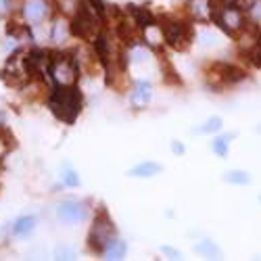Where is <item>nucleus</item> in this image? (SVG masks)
<instances>
[{
	"label": "nucleus",
	"instance_id": "f257e3e1",
	"mask_svg": "<svg viewBox=\"0 0 261 261\" xmlns=\"http://www.w3.org/2000/svg\"><path fill=\"white\" fill-rule=\"evenodd\" d=\"M48 107L59 121L71 125L82 113L84 96L77 86H57L48 98Z\"/></svg>",
	"mask_w": 261,
	"mask_h": 261
},
{
	"label": "nucleus",
	"instance_id": "f03ea898",
	"mask_svg": "<svg viewBox=\"0 0 261 261\" xmlns=\"http://www.w3.org/2000/svg\"><path fill=\"white\" fill-rule=\"evenodd\" d=\"M157 25L163 32V40L165 44L173 50H186L192 40H194V30L190 25V21H182L176 17L163 15L157 19Z\"/></svg>",
	"mask_w": 261,
	"mask_h": 261
},
{
	"label": "nucleus",
	"instance_id": "7ed1b4c3",
	"mask_svg": "<svg viewBox=\"0 0 261 261\" xmlns=\"http://www.w3.org/2000/svg\"><path fill=\"white\" fill-rule=\"evenodd\" d=\"M100 21H102V17L92 9V5L88 3V0H80L77 9H75V15H73V19L69 21L71 36H75V38H80V40L94 42V38L100 34V32H98Z\"/></svg>",
	"mask_w": 261,
	"mask_h": 261
},
{
	"label": "nucleus",
	"instance_id": "20e7f679",
	"mask_svg": "<svg viewBox=\"0 0 261 261\" xmlns=\"http://www.w3.org/2000/svg\"><path fill=\"white\" fill-rule=\"evenodd\" d=\"M48 75L55 86H75L80 77L77 59L71 53H53L48 63Z\"/></svg>",
	"mask_w": 261,
	"mask_h": 261
},
{
	"label": "nucleus",
	"instance_id": "39448f33",
	"mask_svg": "<svg viewBox=\"0 0 261 261\" xmlns=\"http://www.w3.org/2000/svg\"><path fill=\"white\" fill-rule=\"evenodd\" d=\"M117 236V228L111 220V215L107 213V209H98V213L94 215L90 232H88V249L92 253H102L105 247Z\"/></svg>",
	"mask_w": 261,
	"mask_h": 261
},
{
	"label": "nucleus",
	"instance_id": "423d86ee",
	"mask_svg": "<svg viewBox=\"0 0 261 261\" xmlns=\"http://www.w3.org/2000/svg\"><path fill=\"white\" fill-rule=\"evenodd\" d=\"M213 23L217 28H222L224 34L236 38L238 34L245 32V28L249 25V19H247L245 9L238 5V3H228L220 13L213 17Z\"/></svg>",
	"mask_w": 261,
	"mask_h": 261
},
{
	"label": "nucleus",
	"instance_id": "0eeeda50",
	"mask_svg": "<svg viewBox=\"0 0 261 261\" xmlns=\"http://www.w3.org/2000/svg\"><path fill=\"white\" fill-rule=\"evenodd\" d=\"M209 75L215 82V88H226V86H236L245 80H249L247 69L238 67L234 63H213Z\"/></svg>",
	"mask_w": 261,
	"mask_h": 261
},
{
	"label": "nucleus",
	"instance_id": "6e6552de",
	"mask_svg": "<svg viewBox=\"0 0 261 261\" xmlns=\"http://www.w3.org/2000/svg\"><path fill=\"white\" fill-rule=\"evenodd\" d=\"M57 217L63 224L75 226V224H82L88 220V207L77 199H65L57 205Z\"/></svg>",
	"mask_w": 261,
	"mask_h": 261
},
{
	"label": "nucleus",
	"instance_id": "1a4fd4ad",
	"mask_svg": "<svg viewBox=\"0 0 261 261\" xmlns=\"http://www.w3.org/2000/svg\"><path fill=\"white\" fill-rule=\"evenodd\" d=\"M21 13H23V19L28 25H36L50 15V3L48 0H23Z\"/></svg>",
	"mask_w": 261,
	"mask_h": 261
},
{
	"label": "nucleus",
	"instance_id": "9d476101",
	"mask_svg": "<svg viewBox=\"0 0 261 261\" xmlns=\"http://www.w3.org/2000/svg\"><path fill=\"white\" fill-rule=\"evenodd\" d=\"M153 100V86L146 80H138L134 82L132 90H129V105H132L134 111H140V109H146Z\"/></svg>",
	"mask_w": 261,
	"mask_h": 261
},
{
	"label": "nucleus",
	"instance_id": "9b49d317",
	"mask_svg": "<svg viewBox=\"0 0 261 261\" xmlns=\"http://www.w3.org/2000/svg\"><path fill=\"white\" fill-rule=\"evenodd\" d=\"M127 13L132 15V21L136 23V28L140 32H148L150 28H157V17L150 13L146 7H138V5H127Z\"/></svg>",
	"mask_w": 261,
	"mask_h": 261
},
{
	"label": "nucleus",
	"instance_id": "f8f14e48",
	"mask_svg": "<svg viewBox=\"0 0 261 261\" xmlns=\"http://www.w3.org/2000/svg\"><path fill=\"white\" fill-rule=\"evenodd\" d=\"M163 171V165L157 163V161H140L136 163L132 169L127 171L129 178H138V180H144V178H155Z\"/></svg>",
	"mask_w": 261,
	"mask_h": 261
},
{
	"label": "nucleus",
	"instance_id": "ddd939ff",
	"mask_svg": "<svg viewBox=\"0 0 261 261\" xmlns=\"http://www.w3.org/2000/svg\"><path fill=\"white\" fill-rule=\"evenodd\" d=\"M238 136V132H228V134H220L211 140V150L220 157V159H226L230 155V142Z\"/></svg>",
	"mask_w": 261,
	"mask_h": 261
},
{
	"label": "nucleus",
	"instance_id": "4468645a",
	"mask_svg": "<svg viewBox=\"0 0 261 261\" xmlns=\"http://www.w3.org/2000/svg\"><path fill=\"white\" fill-rule=\"evenodd\" d=\"M38 226V217L36 215H23L19 217V220H15L13 224V236H19V238H25L30 236Z\"/></svg>",
	"mask_w": 261,
	"mask_h": 261
},
{
	"label": "nucleus",
	"instance_id": "2eb2a0df",
	"mask_svg": "<svg viewBox=\"0 0 261 261\" xmlns=\"http://www.w3.org/2000/svg\"><path fill=\"white\" fill-rule=\"evenodd\" d=\"M125 253H127V245H125V241H121L119 236H115L113 241L105 247V251H102L100 255H102V259L117 261V259H123V257H125Z\"/></svg>",
	"mask_w": 261,
	"mask_h": 261
},
{
	"label": "nucleus",
	"instance_id": "dca6fc26",
	"mask_svg": "<svg viewBox=\"0 0 261 261\" xmlns=\"http://www.w3.org/2000/svg\"><path fill=\"white\" fill-rule=\"evenodd\" d=\"M71 36V25L67 19H57L53 23V30H50V40L55 44H63L65 40Z\"/></svg>",
	"mask_w": 261,
	"mask_h": 261
},
{
	"label": "nucleus",
	"instance_id": "f3484780",
	"mask_svg": "<svg viewBox=\"0 0 261 261\" xmlns=\"http://www.w3.org/2000/svg\"><path fill=\"white\" fill-rule=\"evenodd\" d=\"M224 127V119L220 115H213L209 117L207 121H203L199 127H192V134H203V136H211V134H217L220 129Z\"/></svg>",
	"mask_w": 261,
	"mask_h": 261
},
{
	"label": "nucleus",
	"instance_id": "a211bd4d",
	"mask_svg": "<svg viewBox=\"0 0 261 261\" xmlns=\"http://www.w3.org/2000/svg\"><path fill=\"white\" fill-rule=\"evenodd\" d=\"M224 182H228L232 186H249L253 182V178L247 169H228L224 173Z\"/></svg>",
	"mask_w": 261,
	"mask_h": 261
},
{
	"label": "nucleus",
	"instance_id": "6ab92c4d",
	"mask_svg": "<svg viewBox=\"0 0 261 261\" xmlns=\"http://www.w3.org/2000/svg\"><path fill=\"white\" fill-rule=\"evenodd\" d=\"M194 253H199V255H203V257H211V259H220V257L224 255L222 249H220V245H215L211 238H205V241H201V243L194 245Z\"/></svg>",
	"mask_w": 261,
	"mask_h": 261
},
{
	"label": "nucleus",
	"instance_id": "aec40b11",
	"mask_svg": "<svg viewBox=\"0 0 261 261\" xmlns=\"http://www.w3.org/2000/svg\"><path fill=\"white\" fill-rule=\"evenodd\" d=\"M188 7H190V15H192L194 21L211 19V13H209V0H190Z\"/></svg>",
	"mask_w": 261,
	"mask_h": 261
},
{
	"label": "nucleus",
	"instance_id": "412c9836",
	"mask_svg": "<svg viewBox=\"0 0 261 261\" xmlns=\"http://www.w3.org/2000/svg\"><path fill=\"white\" fill-rule=\"evenodd\" d=\"M245 13H247L249 23L261 25V0H249L245 7Z\"/></svg>",
	"mask_w": 261,
	"mask_h": 261
},
{
	"label": "nucleus",
	"instance_id": "4be33fe9",
	"mask_svg": "<svg viewBox=\"0 0 261 261\" xmlns=\"http://www.w3.org/2000/svg\"><path fill=\"white\" fill-rule=\"evenodd\" d=\"M61 180H63L65 186H69V188H75V186L82 184V182H80V176H77V171L71 169L69 165H65V167H63V171H61Z\"/></svg>",
	"mask_w": 261,
	"mask_h": 261
},
{
	"label": "nucleus",
	"instance_id": "5701e85b",
	"mask_svg": "<svg viewBox=\"0 0 261 261\" xmlns=\"http://www.w3.org/2000/svg\"><path fill=\"white\" fill-rule=\"evenodd\" d=\"M55 257H57V259H75V251H73V247L59 245L57 251H55Z\"/></svg>",
	"mask_w": 261,
	"mask_h": 261
},
{
	"label": "nucleus",
	"instance_id": "b1692460",
	"mask_svg": "<svg viewBox=\"0 0 261 261\" xmlns=\"http://www.w3.org/2000/svg\"><path fill=\"white\" fill-rule=\"evenodd\" d=\"M161 253L169 255V259H180V257H182V253H180V251H176V249H171V247H161Z\"/></svg>",
	"mask_w": 261,
	"mask_h": 261
},
{
	"label": "nucleus",
	"instance_id": "393cba45",
	"mask_svg": "<svg viewBox=\"0 0 261 261\" xmlns=\"http://www.w3.org/2000/svg\"><path fill=\"white\" fill-rule=\"evenodd\" d=\"M11 0H0V17H5V15H9L11 13Z\"/></svg>",
	"mask_w": 261,
	"mask_h": 261
},
{
	"label": "nucleus",
	"instance_id": "a878e982",
	"mask_svg": "<svg viewBox=\"0 0 261 261\" xmlns=\"http://www.w3.org/2000/svg\"><path fill=\"white\" fill-rule=\"evenodd\" d=\"M171 150H173L176 155H184V153H186V146H184L182 142H178V140H173V142H171Z\"/></svg>",
	"mask_w": 261,
	"mask_h": 261
},
{
	"label": "nucleus",
	"instance_id": "bb28decb",
	"mask_svg": "<svg viewBox=\"0 0 261 261\" xmlns=\"http://www.w3.org/2000/svg\"><path fill=\"white\" fill-rule=\"evenodd\" d=\"M255 44H257V46H261V32L257 34V42H255Z\"/></svg>",
	"mask_w": 261,
	"mask_h": 261
},
{
	"label": "nucleus",
	"instance_id": "cd10ccee",
	"mask_svg": "<svg viewBox=\"0 0 261 261\" xmlns=\"http://www.w3.org/2000/svg\"><path fill=\"white\" fill-rule=\"evenodd\" d=\"M255 129H257V132H259V134H261V123H259V125H257V127H255Z\"/></svg>",
	"mask_w": 261,
	"mask_h": 261
},
{
	"label": "nucleus",
	"instance_id": "c85d7f7f",
	"mask_svg": "<svg viewBox=\"0 0 261 261\" xmlns=\"http://www.w3.org/2000/svg\"><path fill=\"white\" fill-rule=\"evenodd\" d=\"M230 3H238V0H230Z\"/></svg>",
	"mask_w": 261,
	"mask_h": 261
},
{
	"label": "nucleus",
	"instance_id": "c756f323",
	"mask_svg": "<svg viewBox=\"0 0 261 261\" xmlns=\"http://www.w3.org/2000/svg\"><path fill=\"white\" fill-rule=\"evenodd\" d=\"M259 203H261V194H259Z\"/></svg>",
	"mask_w": 261,
	"mask_h": 261
}]
</instances>
